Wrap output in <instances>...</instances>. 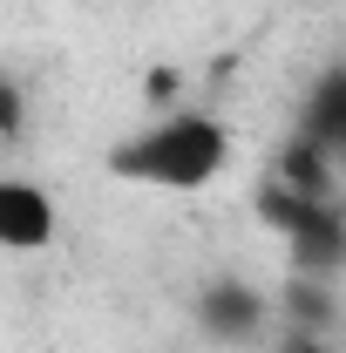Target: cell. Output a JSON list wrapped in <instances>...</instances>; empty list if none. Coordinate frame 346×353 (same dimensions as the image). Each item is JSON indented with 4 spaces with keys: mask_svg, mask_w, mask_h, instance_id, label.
<instances>
[{
    "mask_svg": "<svg viewBox=\"0 0 346 353\" xmlns=\"http://www.w3.org/2000/svg\"><path fill=\"white\" fill-rule=\"evenodd\" d=\"M231 157V136L217 130L211 116L197 109H176L163 123H150L143 136L109 150V176L123 183H150V190H204Z\"/></svg>",
    "mask_w": 346,
    "mask_h": 353,
    "instance_id": "1",
    "label": "cell"
},
{
    "mask_svg": "<svg viewBox=\"0 0 346 353\" xmlns=\"http://www.w3.org/2000/svg\"><path fill=\"white\" fill-rule=\"evenodd\" d=\"M299 136L340 157V143H346V75L340 68L319 75V88H312V102H305V116H299Z\"/></svg>",
    "mask_w": 346,
    "mask_h": 353,
    "instance_id": "5",
    "label": "cell"
},
{
    "mask_svg": "<svg viewBox=\"0 0 346 353\" xmlns=\"http://www.w3.org/2000/svg\"><path fill=\"white\" fill-rule=\"evenodd\" d=\"M54 245V197L28 176H0V252H48Z\"/></svg>",
    "mask_w": 346,
    "mask_h": 353,
    "instance_id": "2",
    "label": "cell"
},
{
    "mask_svg": "<svg viewBox=\"0 0 346 353\" xmlns=\"http://www.w3.org/2000/svg\"><path fill=\"white\" fill-rule=\"evenodd\" d=\"M272 183H285L292 197H312V204H333V150H319V143H305L292 130V143L278 150V176Z\"/></svg>",
    "mask_w": 346,
    "mask_h": 353,
    "instance_id": "4",
    "label": "cell"
},
{
    "mask_svg": "<svg viewBox=\"0 0 346 353\" xmlns=\"http://www.w3.org/2000/svg\"><path fill=\"white\" fill-rule=\"evenodd\" d=\"M150 95H156V102H170V95H176V75H170V68H156V75H150Z\"/></svg>",
    "mask_w": 346,
    "mask_h": 353,
    "instance_id": "8",
    "label": "cell"
},
{
    "mask_svg": "<svg viewBox=\"0 0 346 353\" xmlns=\"http://www.w3.org/2000/svg\"><path fill=\"white\" fill-rule=\"evenodd\" d=\"M21 123H28V102H21V82H7V75H0V136H21Z\"/></svg>",
    "mask_w": 346,
    "mask_h": 353,
    "instance_id": "7",
    "label": "cell"
},
{
    "mask_svg": "<svg viewBox=\"0 0 346 353\" xmlns=\"http://www.w3.org/2000/svg\"><path fill=\"white\" fill-rule=\"evenodd\" d=\"M197 326L211 333V340H258L265 333V299L258 285H245V279H211L204 292H197Z\"/></svg>",
    "mask_w": 346,
    "mask_h": 353,
    "instance_id": "3",
    "label": "cell"
},
{
    "mask_svg": "<svg viewBox=\"0 0 346 353\" xmlns=\"http://www.w3.org/2000/svg\"><path fill=\"white\" fill-rule=\"evenodd\" d=\"M285 353H333V347H326L319 333H292V347H285Z\"/></svg>",
    "mask_w": 346,
    "mask_h": 353,
    "instance_id": "9",
    "label": "cell"
},
{
    "mask_svg": "<svg viewBox=\"0 0 346 353\" xmlns=\"http://www.w3.org/2000/svg\"><path fill=\"white\" fill-rule=\"evenodd\" d=\"M285 312L299 319V333H326V326H333V292H326V279H292Z\"/></svg>",
    "mask_w": 346,
    "mask_h": 353,
    "instance_id": "6",
    "label": "cell"
}]
</instances>
